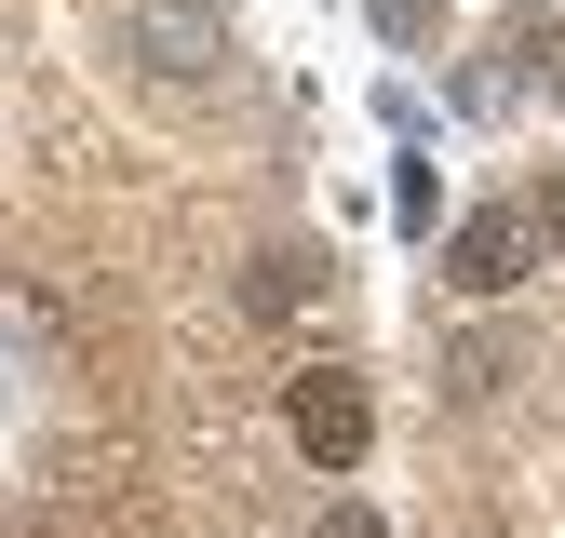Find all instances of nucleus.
<instances>
[{"mask_svg":"<svg viewBox=\"0 0 565 538\" xmlns=\"http://www.w3.org/2000/svg\"><path fill=\"white\" fill-rule=\"evenodd\" d=\"M539 243H552V256H565V175H552V189H539Z\"/></svg>","mask_w":565,"mask_h":538,"instance_id":"nucleus-9","label":"nucleus"},{"mask_svg":"<svg viewBox=\"0 0 565 538\" xmlns=\"http://www.w3.org/2000/svg\"><path fill=\"white\" fill-rule=\"evenodd\" d=\"M525 269H539V216H525V202H484V216L445 229V283L458 297H512Z\"/></svg>","mask_w":565,"mask_h":538,"instance_id":"nucleus-3","label":"nucleus"},{"mask_svg":"<svg viewBox=\"0 0 565 538\" xmlns=\"http://www.w3.org/2000/svg\"><path fill=\"white\" fill-rule=\"evenodd\" d=\"M282 431H297L310 471H364V444H377V390L350 377V364H310V377H282Z\"/></svg>","mask_w":565,"mask_h":538,"instance_id":"nucleus-2","label":"nucleus"},{"mask_svg":"<svg viewBox=\"0 0 565 538\" xmlns=\"http://www.w3.org/2000/svg\"><path fill=\"white\" fill-rule=\"evenodd\" d=\"M310 538H391V525H377V512H323Z\"/></svg>","mask_w":565,"mask_h":538,"instance_id":"nucleus-8","label":"nucleus"},{"mask_svg":"<svg viewBox=\"0 0 565 538\" xmlns=\"http://www.w3.org/2000/svg\"><path fill=\"white\" fill-rule=\"evenodd\" d=\"M243 297H256V310L282 323V310H323V297H337V269H323V256L297 243V256H256V283H243Z\"/></svg>","mask_w":565,"mask_h":538,"instance_id":"nucleus-5","label":"nucleus"},{"mask_svg":"<svg viewBox=\"0 0 565 538\" xmlns=\"http://www.w3.org/2000/svg\"><path fill=\"white\" fill-rule=\"evenodd\" d=\"M14 538H162L149 498H121V485H67V498H28Z\"/></svg>","mask_w":565,"mask_h":538,"instance_id":"nucleus-4","label":"nucleus"},{"mask_svg":"<svg viewBox=\"0 0 565 538\" xmlns=\"http://www.w3.org/2000/svg\"><path fill=\"white\" fill-rule=\"evenodd\" d=\"M377 41H445V0H364Z\"/></svg>","mask_w":565,"mask_h":538,"instance_id":"nucleus-7","label":"nucleus"},{"mask_svg":"<svg viewBox=\"0 0 565 538\" xmlns=\"http://www.w3.org/2000/svg\"><path fill=\"white\" fill-rule=\"evenodd\" d=\"M121 54H135V82L216 95L230 82V14H216V0H135V14H121Z\"/></svg>","mask_w":565,"mask_h":538,"instance_id":"nucleus-1","label":"nucleus"},{"mask_svg":"<svg viewBox=\"0 0 565 538\" xmlns=\"http://www.w3.org/2000/svg\"><path fill=\"white\" fill-rule=\"evenodd\" d=\"M391 216H404V229H431V216H445V189H431V162H391Z\"/></svg>","mask_w":565,"mask_h":538,"instance_id":"nucleus-6","label":"nucleus"}]
</instances>
